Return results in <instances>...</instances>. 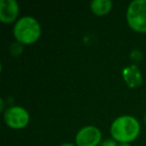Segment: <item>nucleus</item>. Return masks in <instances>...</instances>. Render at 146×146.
Returning <instances> with one entry per match:
<instances>
[{
    "instance_id": "obj_1",
    "label": "nucleus",
    "mask_w": 146,
    "mask_h": 146,
    "mask_svg": "<svg viewBox=\"0 0 146 146\" xmlns=\"http://www.w3.org/2000/svg\"><path fill=\"white\" fill-rule=\"evenodd\" d=\"M110 133L115 141L120 143H129L135 140L139 135V121L130 115L119 116L112 122Z\"/></svg>"
},
{
    "instance_id": "obj_2",
    "label": "nucleus",
    "mask_w": 146,
    "mask_h": 146,
    "mask_svg": "<svg viewBox=\"0 0 146 146\" xmlns=\"http://www.w3.org/2000/svg\"><path fill=\"white\" fill-rule=\"evenodd\" d=\"M13 35L19 43L32 44L41 35V26L37 19L32 16L21 17L16 21L13 28Z\"/></svg>"
},
{
    "instance_id": "obj_3",
    "label": "nucleus",
    "mask_w": 146,
    "mask_h": 146,
    "mask_svg": "<svg viewBox=\"0 0 146 146\" xmlns=\"http://www.w3.org/2000/svg\"><path fill=\"white\" fill-rule=\"evenodd\" d=\"M126 20L130 28L139 33H146V0H134L128 5Z\"/></svg>"
},
{
    "instance_id": "obj_4",
    "label": "nucleus",
    "mask_w": 146,
    "mask_h": 146,
    "mask_svg": "<svg viewBox=\"0 0 146 146\" xmlns=\"http://www.w3.org/2000/svg\"><path fill=\"white\" fill-rule=\"evenodd\" d=\"M4 121L12 129H22L29 122V113L21 106H11L4 112Z\"/></svg>"
},
{
    "instance_id": "obj_5",
    "label": "nucleus",
    "mask_w": 146,
    "mask_h": 146,
    "mask_svg": "<svg viewBox=\"0 0 146 146\" xmlns=\"http://www.w3.org/2000/svg\"><path fill=\"white\" fill-rule=\"evenodd\" d=\"M101 136V131L96 126H84L76 134L75 142L77 146H97L100 144Z\"/></svg>"
},
{
    "instance_id": "obj_6",
    "label": "nucleus",
    "mask_w": 146,
    "mask_h": 146,
    "mask_svg": "<svg viewBox=\"0 0 146 146\" xmlns=\"http://www.w3.org/2000/svg\"><path fill=\"white\" fill-rule=\"evenodd\" d=\"M19 5L15 0L0 1V20L3 23H11L17 18Z\"/></svg>"
},
{
    "instance_id": "obj_7",
    "label": "nucleus",
    "mask_w": 146,
    "mask_h": 146,
    "mask_svg": "<svg viewBox=\"0 0 146 146\" xmlns=\"http://www.w3.org/2000/svg\"><path fill=\"white\" fill-rule=\"evenodd\" d=\"M123 77L127 85L131 88L136 87L142 83L141 73L139 72V70L135 65H131V66L124 69Z\"/></svg>"
},
{
    "instance_id": "obj_8",
    "label": "nucleus",
    "mask_w": 146,
    "mask_h": 146,
    "mask_svg": "<svg viewBox=\"0 0 146 146\" xmlns=\"http://www.w3.org/2000/svg\"><path fill=\"white\" fill-rule=\"evenodd\" d=\"M112 1L110 0H93L90 3V7L94 14L103 16L110 12L112 9Z\"/></svg>"
},
{
    "instance_id": "obj_9",
    "label": "nucleus",
    "mask_w": 146,
    "mask_h": 146,
    "mask_svg": "<svg viewBox=\"0 0 146 146\" xmlns=\"http://www.w3.org/2000/svg\"><path fill=\"white\" fill-rule=\"evenodd\" d=\"M100 146H118L117 141L114 139H106L103 142H101Z\"/></svg>"
},
{
    "instance_id": "obj_10",
    "label": "nucleus",
    "mask_w": 146,
    "mask_h": 146,
    "mask_svg": "<svg viewBox=\"0 0 146 146\" xmlns=\"http://www.w3.org/2000/svg\"><path fill=\"white\" fill-rule=\"evenodd\" d=\"M59 146H75L74 144H72V143H63V144H61V145H59Z\"/></svg>"
},
{
    "instance_id": "obj_11",
    "label": "nucleus",
    "mask_w": 146,
    "mask_h": 146,
    "mask_svg": "<svg viewBox=\"0 0 146 146\" xmlns=\"http://www.w3.org/2000/svg\"><path fill=\"white\" fill-rule=\"evenodd\" d=\"M118 146H131L129 143H120V144H118Z\"/></svg>"
},
{
    "instance_id": "obj_12",
    "label": "nucleus",
    "mask_w": 146,
    "mask_h": 146,
    "mask_svg": "<svg viewBox=\"0 0 146 146\" xmlns=\"http://www.w3.org/2000/svg\"><path fill=\"white\" fill-rule=\"evenodd\" d=\"M145 122H146V114H145Z\"/></svg>"
}]
</instances>
